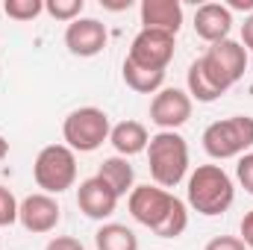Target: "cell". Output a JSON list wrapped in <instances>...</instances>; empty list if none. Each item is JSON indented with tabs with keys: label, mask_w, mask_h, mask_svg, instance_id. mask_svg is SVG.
<instances>
[{
	"label": "cell",
	"mask_w": 253,
	"mask_h": 250,
	"mask_svg": "<svg viewBox=\"0 0 253 250\" xmlns=\"http://www.w3.org/2000/svg\"><path fill=\"white\" fill-rule=\"evenodd\" d=\"M253 147V118L233 115L203 129V150L212 159H239Z\"/></svg>",
	"instance_id": "cell-4"
},
{
	"label": "cell",
	"mask_w": 253,
	"mask_h": 250,
	"mask_svg": "<svg viewBox=\"0 0 253 250\" xmlns=\"http://www.w3.org/2000/svg\"><path fill=\"white\" fill-rule=\"evenodd\" d=\"M33 180L44 194H62L77 183V153L68 144H47L33 162Z\"/></svg>",
	"instance_id": "cell-5"
},
{
	"label": "cell",
	"mask_w": 253,
	"mask_h": 250,
	"mask_svg": "<svg viewBox=\"0 0 253 250\" xmlns=\"http://www.w3.org/2000/svg\"><path fill=\"white\" fill-rule=\"evenodd\" d=\"M230 30H233V12L224 3H203V6H197V12H194V33L203 42L218 44V42L230 39Z\"/></svg>",
	"instance_id": "cell-13"
},
{
	"label": "cell",
	"mask_w": 253,
	"mask_h": 250,
	"mask_svg": "<svg viewBox=\"0 0 253 250\" xmlns=\"http://www.w3.org/2000/svg\"><path fill=\"white\" fill-rule=\"evenodd\" d=\"M200 68L209 77V83L221 94H227L248 71V50H245L242 42L224 39L218 44H209V50L200 56Z\"/></svg>",
	"instance_id": "cell-6"
},
{
	"label": "cell",
	"mask_w": 253,
	"mask_h": 250,
	"mask_svg": "<svg viewBox=\"0 0 253 250\" xmlns=\"http://www.w3.org/2000/svg\"><path fill=\"white\" fill-rule=\"evenodd\" d=\"M230 12H253V0H230V3H224Z\"/></svg>",
	"instance_id": "cell-28"
},
{
	"label": "cell",
	"mask_w": 253,
	"mask_h": 250,
	"mask_svg": "<svg viewBox=\"0 0 253 250\" xmlns=\"http://www.w3.org/2000/svg\"><path fill=\"white\" fill-rule=\"evenodd\" d=\"M144 153H147L153 186L168 191V188L180 186L186 180V174H189V144L180 132L159 129L156 135H150V144H147Z\"/></svg>",
	"instance_id": "cell-2"
},
{
	"label": "cell",
	"mask_w": 253,
	"mask_h": 250,
	"mask_svg": "<svg viewBox=\"0 0 253 250\" xmlns=\"http://www.w3.org/2000/svg\"><path fill=\"white\" fill-rule=\"evenodd\" d=\"M174 39L177 36H168V33H159V30H141L132 39L126 59L132 65L150 68V71H165L168 62L174 59V47H177Z\"/></svg>",
	"instance_id": "cell-8"
},
{
	"label": "cell",
	"mask_w": 253,
	"mask_h": 250,
	"mask_svg": "<svg viewBox=\"0 0 253 250\" xmlns=\"http://www.w3.org/2000/svg\"><path fill=\"white\" fill-rule=\"evenodd\" d=\"M6 153H9V141L0 135V162H3V156H6Z\"/></svg>",
	"instance_id": "cell-29"
},
{
	"label": "cell",
	"mask_w": 253,
	"mask_h": 250,
	"mask_svg": "<svg viewBox=\"0 0 253 250\" xmlns=\"http://www.w3.org/2000/svg\"><path fill=\"white\" fill-rule=\"evenodd\" d=\"M44 250H85V248H83V242L74 239V236H56V239L47 242Z\"/></svg>",
	"instance_id": "cell-25"
},
{
	"label": "cell",
	"mask_w": 253,
	"mask_h": 250,
	"mask_svg": "<svg viewBox=\"0 0 253 250\" xmlns=\"http://www.w3.org/2000/svg\"><path fill=\"white\" fill-rule=\"evenodd\" d=\"M18 200L6 186H0V227H12L18 221Z\"/></svg>",
	"instance_id": "cell-22"
},
{
	"label": "cell",
	"mask_w": 253,
	"mask_h": 250,
	"mask_svg": "<svg viewBox=\"0 0 253 250\" xmlns=\"http://www.w3.org/2000/svg\"><path fill=\"white\" fill-rule=\"evenodd\" d=\"M236 177H239V183L245 186L248 194H253V153H245V156H239V165H236Z\"/></svg>",
	"instance_id": "cell-23"
},
{
	"label": "cell",
	"mask_w": 253,
	"mask_h": 250,
	"mask_svg": "<svg viewBox=\"0 0 253 250\" xmlns=\"http://www.w3.org/2000/svg\"><path fill=\"white\" fill-rule=\"evenodd\" d=\"M239 233H242L239 239L245 242V248L253 250V209L245 215V218H242V227H239Z\"/></svg>",
	"instance_id": "cell-26"
},
{
	"label": "cell",
	"mask_w": 253,
	"mask_h": 250,
	"mask_svg": "<svg viewBox=\"0 0 253 250\" xmlns=\"http://www.w3.org/2000/svg\"><path fill=\"white\" fill-rule=\"evenodd\" d=\"M203 250H248V248H245V242L239 236H218V239H212Z\"/></svg>",
	"instance_id": "cell-24"
},
{
	"label": "cell",
	"mask_w": 253,
	"mask_h": 250,
	"mask_svg": "<svg viewBox=\"0 0 253 250\" xmlns=\"http://www.w3.org/2000/svg\"><path fill=\"white\" fill-rule=\"evenodd\" d=\"M18 221L27 233L33 236H44V233H53L56 224L62 221V209L56 203L53 194H44V191H36L30 197L21 200L18 206Z\"/></svg>",
	"instance_id": "cell-9"
},
{
	"label": "cell",
	"mask_w": 253,
	"mask_h": 250,
	"mask_svg": "<svg viewBox=\"0 0 253 250\" xmlns=\"http://www.w3.org/2000/svg\"><path fill=\"white\" fill-rule=\"evenodd\" d=\"M126 206H129V215L153 230L159 239H180L189 227V209L180 197H174L171 191L159 186H135L126 197Z\"/></svg>",
	"instance_id": "cell-1"
},
{
	"label": "cell",
	"mask_w": 253,
	"mask_h": 250,
	"mask_svg": "<svg viewBox=\"0 0 253 250\" xmlns=\"http://www.w3.org/2000/svg\"><path fill=\"white\" fill-rule=\"evenodd\" d=\"M94 245L97 250H138V236L126 224L109 221L94 233Z\"/></svg>",
	"instance_id": "cell-18"
},
{
	"label": "cell",
	"mask_w": 253,
	"mask_h": 250,
	"mask_svg": "<svg viewBox=\"0 0 253 250\" xmlns=\"http://www.w3.org/2000/svg\"><path fill=\"white\" fill-rule=\"evenodd\" d=\"M109 42L106 24H100L97 18H77L65 27V47L80 56V59H91L97 56Z\"/></svg>",
	"instance_id": "cell-11"
},
{
	"label": "cell",
	"mask_w": 253,
	"mask_h": 250,
	"mask_svg": "<svg viewBox=\"0 0 253 250\" xmlns=\"http://www.w3.org/2000/svg\"><path fill=\"white\" fill-rule=\"evenodd\" d=\"M118 200H121V197L106 186L97 174L88 177V180H83L80 188H77V206H80V212H83L85 218H91V221H106V218H112L115 209H118Z\"/></svg>",
	"instance_id": "cell-12"
},
{
	"label": "cell",
	"mask_w": 253,
	"mask_h": 250,
	"mask_svg": "<svg viewBox=\"0 0 253 250\" xmlns=\"http://www.w3.org/2000/svg\"><path fill=\"white\" fill-rule=\"evenodd\" d=\"M3 12L12 21H33V18H39L44 12V3L42 0H6Z\"/></svg>",
	"instance_id": "cell-21"
},
{
	"label": "cell",
	"mask_w": 253,
	"mask_h": 250,
	"mask_svg": "<svg viewBox=\"0 0 253 250\" xmlns=\"http://www.w3.org/2000/svg\"><path fill=\"white\" fill-rule=\"evenodd\" d=\"M97 177L112 188L118 197H126V194L135 188V171H132L129 159H124V156H109V159H103L100 168H97Z\"/></svg>",
	"instance_id": "cell-16"
},
{
	"label": "cell",
	"mask_w": 253,
	"mask_h": 250,
	"mask_svg": "<svg viewBox=\"0 0 253 250\" xmlns=\"http://www.w3.org/2000/svg\"><path fill=\"white\" fill-rule=\"evenodd\" d=\"M141 30H159L177 36L183 27V6L180 0H141Z\"/></svg>",
	"instance_id": "cell-14"
},
{
	"label": "cell",
	"mask_w": 253,
	"mask_h": 250,
	"mask_svg": "<svg viewBox=\"0 0 253 250\" xmlns=\"http://www.w3.org/2000/svg\"><path fill=\"white\" fill-rule=\"evenodd\" d=\"M242 44H245L248 53L253 50V12L245 18V24H242Z\"/></svg>",
	"instance_id": "cell-27"
},
{
	"label": "cell",
	"mask_w": 253,
	"mask_h": 250,
	"mask_svg": "<svg viewBox=\"0 0 253 250\" xmlns=\"http://www.w3.org/2000/svg\"><path fill=\"white\" fill-rule=\"evenodd\" d=\"M121 74H124V83L132 91H138V94H156L165 85V71H150V68L132 65L129 59H124Z\"/></svg>",
	"instance_id": "cell-17"
},
{
	"label": "cell",
	"mask_w": 253,
	"mask_h": 250,
	"mask_svg": "<svg viewBox=\"0 0 253 250\" xmlns=\"http://www.w3.org/2000/svg\"><path fill=\"white\" fill-rule=\"evenodd\" d=\"M186 83H189V97L197 100V103H215L221 97V91L209 83V77L203 74L200 68V59H194L189 65V74H186Z\"/></svg>",
	"instance_id": "cell-19"
},
{
	"label": "cell",
	"mask_w": 253,
	"mask_h": 250,
	"mask_svg": "<svg viewBox=\"0 0 253 250\" xmlns=\"http://www.w3.org/2000/svg\"><path fill=\"white\" fill-rule=\"evenodd\" d=\"M191 109H194V100L189 97V91H183V88H162L150 100V121L159 129L177 132V126H183L191 118Z\"/></svg>",
	"instance_id": "cell-10"
},
{
	"label": "cell",
	"mask_w": 253,
	"mask_h": 250,
	"mask_svg": "<svg viewBox=\"0 0 253 250\" xmlns=\"http://www.w3.org/2000/svg\"><path fill=\"white\" fill-rule=\"evenodd\" d=\"M189 206L197 215L215 218L224 215L233 200H236V186L230 180V174L221 165H197L189 177Z\"/></svg>",
	"instance_id": "cell-3"
},
{
	"label": "cell",
	"mask_w": 253,
	"mask_h": 250,
	"mask_svg": "<svg viewBox=\"0 0 253 250\" xmlns=\"http://www.w3.org/2000/svg\"><path fill=\"white\" fill-rule=\"evenodd\" d=\"M109 144L115 147V153L118 156H138V153H144L147 150V144H150V132H147V126L141 124V121H121V124L112 126V132H109Z\"/></svg>",
	"instance_id": "cell-15"
},
{
	"label": "cell",
	"mask_w": 253,
	"mask_h": 250,
	"mask_svg": "<svg viewBox=\"0 0 253 250\" xmlns=\"http://www.w3.org/2000/svg\"><path fill=\"white\" fill-rule=\"evenodd\" d=\"M83 9H85V0H47L44 3V12L56 21H77L83 18Z\"/></svg>",
	"instance_id": "cell-20"
},
{
	"label": "cell",
	"mask_w": 253,
	"mask_h": 250,
	"mask_svg": "<svg viewBox=\"0 0 253 250\" xmlns=\"http://www.w3.org/2000/svg\"><path fill=\"white\" fill-rule=\"evenodd\" d=\"M109 115L97 106H83L74 109L62 124V138L74 153H94L103 141H109Z\"/></svg>",
	"instance_id": "cell-7"
}]
</instances>
